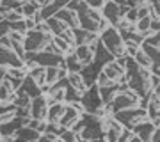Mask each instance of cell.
I'll return each instance as SVG.
<instances>
[{
  "label": "cell",
  "mask_w": 160,
  "mask_h": 142,
  "mask_svg": "<svg viewBox=\"0 0 160 142\" xmlns=\"http://www.w3.org/2000/svg\"><path fill=\"white\" fill-rule=\"evenodd\" d=\"M29 76L34 80V82L39 85V87L46 85V68H43V66H36L34 69H30V71H29Z\"/></svg>",
  "instance_id": "cell-22"
},
{
  "label": "cell",
  "mask_w": 160,
  "mask_h": 142,
  "mask_svg": "<svg viewBox=\"0 0 160 142\" xmlns=\"http://www.w3.org/2000/svg\"><path fill=\"white\" fill-rule=\"evenodd\" d=\"M53 18H57V20H61V22H64L66 25H68L71 30H77V28H80V20H78V14L73 11H68L66 7H62L61 11L55 14Z\"/></svg>",
  "instance_id": "cell-10"
},
{
  "label": "cell",
  "mask_w": 160,
  "mask_h": 142,
  "mask_svg": "<svg viewBox=\"0 0 160 142\" xmlns=\"http://www.w3.org/2000/svg\"><path fill=\"white\" fill-rule=\"evenodd\" d=\"M48 103H46V96L41 94V96L34 98L32 100V119L36 121H46L48 119Z\"/></svg>",
  "instance_id": "cell-7"
},
{
  "label": "cell",
  "mask_w": 160,
  "mask_h": 142,
  "mask_svg": "<svg viewBox=\"0 0 160 142\" xmlns=\"http://www.w3.org/2000/svg\"><path fill=\"white\" fill-rule=\"evenodd\" d=\"M39 12H41V4L38 2V0H29V2L23 4L22 14L25 18H34L36 14H39Z\"/></svg>",
  "instance_id": "cell-20"
},
{
  "label": "cell",
  "mask_w": 160,
  "mask_h": 142,
  "mask_svg": "<svg viewBox=\"0 0 160 142\" xmlns=\"http://www.w3.org/2000/svg\"><path fill=\"white\" fill-rule=\"evenodd\" d=\"M102 16L116 28V25H118V23H119V20H121L119 6H118L116 2H107V4H105V7H103V11H102Z\"/></svg>",
  "instance_id": "cell-9"
},
{
  "label": "cell",
  "mask_w": 160,
  "mask_h": 142,
  "mask_svg": "<svg viewBox=\"0 0 160 142\" xmlns=\"http://www.w3.org/2000/svg\"><path fill=\"white\" fill-rule=\"evenodd\" d=\"M130 142H142V140H141V139H139V137L135 135V133H133V137L130 139Z\"/></svg>",
  "instance_id": "cell-41"
},
{
  "label": "cell",
  "mask_w": 160,
  "mask_h": 142,
  "mask_svg": "<svg viewBox=\"0 0 160 142\" xmlns=\"http://www.w3.org/2000/svg\"><path fill=\"white\" fill-rule=\"evenodd\" d=\"M82 105L86 108V114H96L98 108L103 107V101H102V96H100V87L96 84L89 87V91L82 96Z\"/></svg>",
  "instance_id": "cell-6"
},
{
  "label": "cell",
  "mask_w": 160,
  "mask_h": 142,
  "mask_svg": "<svg viewBox=\"0 0 160 142\" xmlns=\"http://www.w3.org/2000/svg\"><path fill=\"white\" fill-rule=\"evenodd\" d=\"M53 37H55V36L52 34V32L43 34V32H38V30H30V32H27L25 43H23L25 51H27V53H39V51L45 50V46L48 45V43L53 41Z\"/></svg>",
  "instance_id": "cell-4"
},
{
  "label": "cell",
  "mask_w": 160,
  "mask_h": 142,
  "mask_svg": "<svg viewBox=\"0 0 160 142\" xmlns=\"http://www.w3.org/2000/svg\"><path fill=\"white\" fill-rule=\"evenodd\" d=\"M119 94V85L116 84L112 87H102L100 89V96H102V101L103 105H109V103L114 101V98Z\"/></svg>",
  "instance_id": "cell-18"
},
{
  "label": "cell",
  "mask_w": 160,
  "mask_h": 142,
  "mask_svg": "<svg viewBox=\"0 0 160 142\" xmlns=\"http://www.w3.org/2000/svg\"><path fill=\"white\" fill-rule=\"evenodd\" d=\"M4 20H6L7 23H18V22H23V20H25V16H23L22 12L20 11H9L6 14V18H4Z\"/></svg>",
  "instance_id": "cell-28"
},
{
  "label": "cell",
  "mask_w": 160,
  "mask_h": 142,
  "mask_svg": "<svg viewBox=\"0 0 160 142\" xmlns=\"http://www.w3.org/2000/svg\"><path fill=\"white\" fill-rule=\"evenodd\" d=\"M132 137H133V131H132V130H126V128H125L123 135L119 137V140H118V142H130Z\"/></svg>",
  "instance_id": "cell-36"
},
{
  "label": "cell",
  "mask_w": 160,
  "mask_h": 142,
  "mask_svg": "<svg viewBox=\"0 0 160 142\" xmlns=\"http://www.w3.org/2000/svg\"><path fill=\"white\" fill-rule=\"evenodd\" d=\"M16 137L20 140H25V142H38L39 140L41 133L34 128H29V126H25V128H20L16 133Z\"/></svg>",
  "instance_id": "cell-17"
},
{
  "label": "cell",
  "mask_w": 160,
  "mask_h": 142,
  "mask_svg": "<svg viewBox=\"0 0 160 142\" xmlns=\"http://www.w3.org/2000/svg\"><path fill=\"white\" fill-rule=\"evenodd\" d=\"M139 101H141V98L137 96V92H133L132 89H128V91H125V92H119L110 105H112V108H114V115H116L118 112H123V110L137 108Z\"/></svg>",
  "instance_id": "cell-5"
},
{
  "label": "cell",
  "mask_w": 160,
  "mask_h": 142,
  "mask_svg": "<svg viewBox=\"0 0 160 142\" xmlns=\"http://www.w3.org/2000/svg\"><path fill=\"white\" fill-rule=\"evenodd\" d=\"M100 41H102L105 48L114 55V59H119V57H128L126 55V48H125V41L121 37V34L118 32V28H109L107 32H103L100 36Z\"/></svg>",
  "instance_id": "cell-2"
},
{
  "label": "cell",
  "mask_w": 160,
  "mask_h": 142,
  "mask_svg": "<svg viewBox=\"0 0 160 142\" xmlns=\"http://www.w3.org/2000/svg\"><path fill=\"white\" fill-rule=\"evenodd\" d=\"M116 119L119 121L121 125L125 126L126 130H132L133 131V128H137L139 125H142V123H146V121H149V115L146 110H142V108H132V110H123V112H118L114 115Z\"/></svg>",
  "instance_id": "cell-3"
},
{
  "label": "cell",
  "mask_w": 160,
  "mask_h": 142,
  "mask_svg": "<svg viewBox=\"0 0 160 142\" xmlns=\"http://www.w3.org/2000/svg\"><path fill=\"white\" fill-rule=\"evenodd\" d=\"M64 112H66V103H57V105L50 107L46 123H50V125H61V119H62Z\"/></svg>",
  "instance_id": "cell-15"
},
{
  "label": "cell",
  "mask_w": 160,
  "mask_h": 142,
  "mask_svg": "<svg viewBox=\"0 0 160 142\" xmlns=\"http://www.w3.org/2000/svg\"><path fill=\"white\" fill-rule=\"evenodd\" d=\"M64 64H66L68 73H82V69H84L82 62L77 59L75 53H73V55H66V57H64Z\"/></svg>",
  "instance_id": "cell-21"
},
{
  "label": "cell",
  "mask_w": 160,
  "mask_h": 142,
  "mask_svg": "<svg viewBox=\"0 0 160 142\" xmlns=\"http://www.w3.org/2000/svg\"><path fill=\"white\" fill-rule=\"evenodd\" d=\"M46 23H48V27H50V32L55 36V37H61V36H62L64 32L69 28L66 23L61 22V20H57V18H50Z\"/></svg>",
  "instance_id": "cell-19"
},
{
  "label": "cell",
  "mask_w": 160,
  "mask_h": 142,
  "mask_svg": "<svg viewBox=\"0 0 160 142\" xmlns=\"http://www.w3.org/2000/svg\"><path fill=\"white\" fill-rule=\"evenodd\" d=\"M9 39H11L12 43H25V36L20 34V32H14V30H11V32H9Z\"/></svg>",
  "instance_id": "cell-32"
},
{
  "label": "cell",
  "mask_w": 160,
  "mask_h": 142,
  "mask_svg": "<svg viewBox=\"0 0 160 142\" xmlns=\"http://www.w3.org/2000/svg\"><path fill=\"white\" fill-rule=\"evenodd\" d=\"M73 32H75V39H77V46L86 45V39H87V30H84V28H77V30H73Z\"/></svg>",
  "instance_id": "cell-29"
},
{
  "label": "cell",
  "mask_w": 160,
  "mask_h": 142,
  "mask_svg": "<svg viewBox=\"0 0 160 142\" xmlns=\"http://www.w3.org/2000/svg\"><path fill=\"white\" fill-rule=\"evenodd\" d=\"M0 46H2L4 50H12V41L9 39V36H6V37L0 39Z\"/></svg>",
  "instance_id": "cell-35"
},
{
  "label": "cell",
  "mask_w": 160,
  "mask_h": 142,
  "mask_svg": "<svg viewBox=\"0 0 160 142\" xmlns=\"http://www.w3.org/2000/svg\"><path fill=\"white\" fill-rule=\"evenodd\" d=\"M20 91H23L25 94H29V96L32 98V100L43 94V91H41V87H39L38 84H36V82H34L32 78H30V76H27V78L23 80V84H22V89H20Z\"/></svg>",
  "instance_id": "cell-16"
},
{
  "label": "cell",
  "mask_w": 160,
  "mask_h": 142,
  "mask_svg": "<svg viewBox=\"0 0 160 142\" xmlns=\"http://www.w3.org/2000/svg\"><path fill=\"white\" fill-rule=\"evenodd\" d=\"M146 112H148L149 119H153V117H157L160 114V96L157 92H153V96H151V100H149V103H148Z\"/></svg>",
  "instance_id": "cell-23"
},
{
  "label": "cell",
  "mask_w": 160,
  "mask_h": 142,
  "mask_svg": "<svg viewBox=\"0 0 160 142\" xmlns=\"http://www.w3.org/2000/svg\"><path fill=\"white\" fill-rule=\"evenodd\" d=\"M158 117H160V114H158Z\"/></svg>",
  "instance_id": "cell-43"
},
{
  "label": "cell",
  "mask_w": 160,
  "mask_h": 142,
  "mask_svg": "<svg viewBox=\"0 0 160 142\" xmlns=\"http://www.w3.org/2000/svg\"><path fill=\"white\" fill-rule=\"evenodd\" d=\"M96 85L100 89H102V87H112V85H116V82H112L109 76H105L103 73H100V76H98V80H96Z\"/></svg>",
  "instance_id": "cell-30"
},
{
  "label": "cell",
  "mask_w": 160,
  "mask_h": 142,
  "mask_svg": "<svg viewBox=\"0 0 160 142\" xmlns=\"http://www.w3.org/2000/svg\"><path fill=\"white\" fill-rule=\"evenodd\" d=\"M102 73L105 75V76H109L112 82H116V84H118V80H119L121 76L126 73V71H125V68H121L119 64L116 62V59H114L112 62H109V64H105V66H103Z\"/></svg>",
  "instance_id": "cell-12"
},
{
  "label": "cell",
  "mask_w": 160,
  "mask_h": 142,
  "mask_svg": "<svg viewBox=\"0 0 160 142\" xmlns=\"http://www.w3.org/2000/svg\"><path fill=\"white\" fill-rule=\"evenodd\" d=\"M149 80H151V85H153V89H157V87L160 85V78H158V76L151 75V78H149Z\"/></svg>",
  "instance_id": "cell-38"
},
{
  "label": "cell",
  "mask_w": 160,
  "mask_h": 142,
  "mask_svg": "<svg viewBox=\"0 0 160 142\" xmlns=\"http://www.w3.org/2000/svg\"><path fill=\"white\" fill-rule=\"evenodd\" d=\"M151 142H160V128H157L153 133V137H151Z\"/></svg>",
  "instance_id": "cell-39"
},
{
  "label": "cell",
  "mask_w": 160,
  "mask_h": 142,
  "mask_svg": "<svg viewBox=\"0 0 160 142\" xmlns=\"http://www.w3.org/2000/svg\"><path fill=\"white\" fill-rule=\"evenodd\" d=\"M78 6H80V0H69V2H66V9L68 11L77 12L78 11Z\"/></svg>",
  "instance_id": "cell-34"
},
{
  "label": "cell",
  "mask_w": 160,
  "mask_h": 142,
  "mask_svg": "<svg viewBox=\"0 0 160 142\" xmlns=\"http://www.w3.org/2000/svg\"><path fill=\"white\" fill-rule=\"evenodd\" d=\"M68 82L80 96H84V94L89 91V87L86 85V82H84V78H82L80 73H68Z\"/></svg>",
  "instance_id": "cell-14"
},
{
  "label": "cell",
  "mask_w": 160,
  "mask_h": 142,
  "mask_svg": "<svg viewBox=\"0 0 160 142\" xmlns=\"http://www.w3.org/2000/svg\"><path fill=\"white\" fill-rule=\"evenodd\" d=\"M133 61L139 64V68H148L151 69V66H153V62H151V59H149L148 55H146V51L141 48V50L137 51V55L133 57Z\"/></svg>",
  "instance_id": "cell-25"
},
{
  "label": "cell",
  "mask_w": 160,
  "mask_h": 142,
  "mask_svg": "<svg viewBox=\"0 0 160 142\" xmlns=\"http://www.w3.org/2000/svg\"><path fill=\"white\" fill-rule=\"evenodd\" d=\"M77 14H78V20H80V28H84L87 32H98L100 30V22L103 20L102 12L89 9L87 2H80Z\"/></svg>",
  "instance_id": "cell-1"
},
{
  "label": "cell",
  "mask_w": 160,
  "mask_h": 142,
  "mask_svg": "<svg viewBox=\"0 0 160 142\" xmlns=\"http://www.w3.org/2000/svg\"><path fill=\"white\" fill-rule=\"evenodd\" d=\"M155 130H157V128L151 125V121H146L142 125H139L137 128H133V133H135L142 142H151V137H153Z\"/></svg>",
  "instance_id": "cell-13"
},
{
  "label": "cell",
  "mask_w": 160,
  "mask_h": 142,
  "mask_svg": "<svg viewBox=\"0 0 160 142\" xmlns=\"http://www.w3.org/2000/svg\"><path fill=\"white\" fill-rule=\"evenodd\" d=\"M30 105H32V98H30L29 94H25L23 91H18L14 107H16V108H25V107H30Z\"/></svg>",
  "instance_id": "cell-26"
},
{
  "label": "cell",
  "mask_w": 160,
  "mask_h": 142,
  "mask_svg": "<svg viewBox=\"0 0 160 142\" xmlns=\"http://www.w3.org/2000/svg\"><path fill=\"white\" fill-rule=\"evenodd\" d=\"M75 55H77V59L82 62L84 68H87V66H91V64L94 62V51H92L87 45L77 46V48H75Z\"/></svg>",
  "instance_id": "cell-11"
},
{
  "label": "cell",
  "mask_w": 160,
  "mask_h": 142,
  "mask_svg": "<svg viewBox=\"0 0 160 142\" xmlns=\"http://www.w3.org/2000/svg\"><path fill=\"white\" fill-rule=\"evenodd\" d=\"M141 48H142V50L146 51V55L151 59L153 66H160V50H158V48H155V46L148 45V43H142Z\"/></svg>",
  "instance_id": "cell-24"
},
{
  "label": "cell",
  "mask_w": 160,
  "mask_h": 142,
  "mask_svg": "<svg viewBox=\"0 0 160 142\" xmlns=\"http://www.w3.org/2000/svg\"><path fill=\"white\" fill-rule=\"evenodd\" d=\"M9 32H11V23H7L6 20L0 22V39L6 37V36H9Z\"/></svg>",
  "instance_id": "cell-31"
},
{
  "label": "cell",
  "mask_w": 160,
  "mask_h": 142,
  "mask_svg": "<svg viewBox=\"0 0 160 142\" xmlns=\"http://www.w3.org/2000/svg\"><path fill=\"white\" fill-rule=\"evenodd\" d=\"M149 27H151V16H146V18L139 20V22L135 23V28H137L139 34H146L148 30H151Z\"/></svg>",
  "instance_id": "cell-27"
},
{
  "label": "cell",
  "mask_w": 160,
  "mask_h": 142,
  "mask_svg": "<svg viewBox=\"0 0 160 142\" xmlns=\"http://www.w3.org/2000/svg\"><path fill=\"white\" fill-rule=\"evenodd\" d=\"M82 115H84V114H80L77 108H73L71 105H68V103H66V112H64L62 119H61V126H62V128H66V130H73L75 126L80 123Z\"/></svg>",
  "instance_id": "cell-8"
},
{
  "label": "cell",
  "mask_w": 160,
  "mask_h": 142,
  "mask_svg": "<svg viewBox=\"0 0 160 142\" xmlns=\"http://www.w3.org/2000/svg\"><path fill=\"white\" fill-rule=\"evenodd\" d=\"M57 142H62V140H61V139H59V140H57ZM75 142H77V140H75Z\"/></svg>",
  "instance_id": "cell-42"
},
{
  "label": "cell",
  "mask_w": 160,
  "mask_h": 142,
  "mask_svg": "<svg viewBox=\"0 0 160 142\" xmlns=\"http://www.w3.org/2000/svg\"><path fill=\"white\" fill-rule=\"evenodd\" d=\"M151 73L160 78V66H151Z\"/></svg>",
  "instance_id": "cell-40"
},
{
  "label": "cell",
  "mask_w": 160,
  "mask_h": 142,
  "mask_svg": "<svg viewBox=\"0 0 160 142\" xmlns=\"http://www.w3.org/2000/svg\"><path fill=\"white\" fill-rule=\"evenodd\" d=\"M151 30L155 34H160V18L158 16H151Z\"/></svg>",
  "instance_id": "cell-33"
},
{
  "label": "cell",
  "mask_w": 160,
  "mask_h": 142,
  "mask_svg": "<svg viewBox=\"0 0 160 142\" xmlns=\"http://www.w3.org/2000/svg\"><path fill=\"white\" fill-rule=\"evenodd\" d=\"M6 76H7V69L0 66V85L4 84V80H6Z\"/></svg>",
  "instance_id": "cell-37"
}]
</instances>
